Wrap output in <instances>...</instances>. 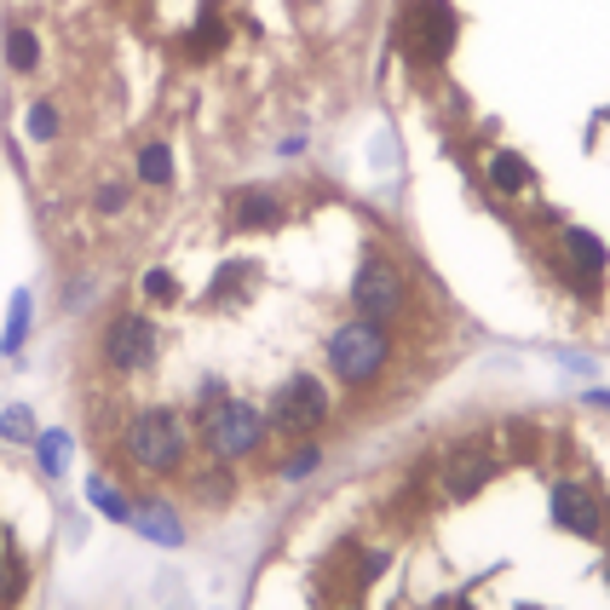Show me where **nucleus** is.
<instances>
[{
  "instance_id": "1",
  "label": "nucleus",
  "mask_w": 610,
  "mask_h": 610,
  "mask_svg": "<svg viewBox=\"0 0 610 610\" xmlns=\"http://www.w3.org/2000/svg\"><path fill=\"white\" fill-rule=\"evenodd\" d=\"M254 610H610V398L443 420L271 547Z\"/></svg>"
},
{
  "instance_id": "2",
  "label": "nucleus",
  "mask_w": 610,
  "mask_h": 610,
  "mask_svg": "<svg viewBox=\"0 0 610 610\" xmlns=\"http://www.w3.org/2000/svg\"><path fill=\"white\" fill-rule=\"evenodd\" d=\"M594 64L564 145L490 219L524 277L530 312L571 340L610 345V0H594Z\"/></svg>"
},
{
  "instance_id": "3",
  "label": "nucleus",
  "mask_w": 610,
  "mask_h": 610,
  "mask_svg": "<svg viewBox=\"0 0 610 610\" xmlns=\"http://www.w3.org/2000/svg\"><path fill=\"white\" fill-rule=\"evenodd\" d=\"M150 322L145 317H115V329H110V340H105V357L115 363V369H138V363L150 357Z\"/></svg>"
},
{
  "instance_id": "4",
  "label": "nucleus",
  "mask_w": 610,
  "mask_h": 610,
  "mask_svg": "<svg viewBox=\"0 0 610 610\" xmlns=\"http://www.w3.org/2000/svg\"><path fill=\"white\" fill-rule=\"evenodd\" d=\"M29 599V553L0 530V610H24Z\"/></svg>"
},
{
  "instance_id": "5",
  "label": "nucleus",
  "mask_w": 610,
  "mask_h": 610,
  "mask_svg": "<svg viewBox=\"0 0 610 610\" xmlns=\"http://www.w3.org/2000/svg\"><path fill=\"white\" fill-rule=\"evenodd\" d=\"M138 179H145V185H168V179H173L168 145H145V150H138Z\"/></svg>"
},
{
  "instance_id": "6",
  "label": "nucleus",
  "mask_w": 610,
  "mask_h": 610,
  "mask_svg": "<svg viewBox=\"0 0 610 610\" xmlns=\"http://www.w3.org/2000/svg\"><path fill=\"white\" fill-rule=\"evenodd\" d=\"M7 58H12V70H35V58H40L35 35H29V29H12V35H7Z\"/></svg>"
},
{
  "instance_id": "7",
  "label": "nucleus",
  "mask_w": 610,
  "mask_h": 610,
  "mask_svg": "<svg viewBox=\"0 0 610 610\" xmlns=\"http://www.w3.org/2000/svg\"><path fill=\"white\" fill-rule=\"evenodd\" d=\"M29 133H35V138H52V133H58V110H52V105H35V110H29Z\"/></svg>"
},
{
  "instance_id": "8",
  "label": "nucleus",
  "mask_w": 610,
  "mask_h": 610,
  "mask_svg": "<svg viewBox=\"0 0 610 610\" xmlns=\"http://www.w3.org/2000/svg\"><path fill=\"white\" fill-rule=\"evenodd\" d=\"M121 202H127V191H121V185H105V191H98V208H105V213H115Z\"/></svg>"
}]
</instances>
